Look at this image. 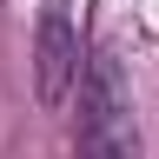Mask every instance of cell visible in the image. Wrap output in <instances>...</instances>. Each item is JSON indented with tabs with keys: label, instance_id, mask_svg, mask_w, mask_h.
<instances>
[{
	"label": "cell",
	"instance_id": "cell-1",
	"mask_svg": "<svg viewBox=\"0 0 159 159\" xmlns=\"http://www.w3.org/2000/svg\"><path fill=\"white\" fill-rule=\"evenodd\" d=\"M80 159H139V126L119 60H86V86H80Z\"/></svg>",
	"mask_w": 159,
	"mask_h": 159
},
{
	"label": "cell",
	"instance_id": "cell-2",
	"mask_svg": "<svg viewBox=\"0 0 159 159\" xmlns=\"http://www.w3.org/2000/svg\"><path fill=\"white\" fill-rule=\"evenodd\" d=\"M80 80V27H73V7L66 0H47L40 7V27H33V86H40V106H66Z\"/></svg>",
	"mask_w": 159,
	"mask_h": 159
}]
</instances>
